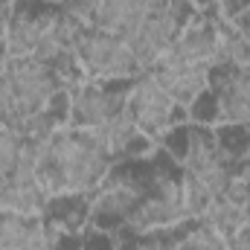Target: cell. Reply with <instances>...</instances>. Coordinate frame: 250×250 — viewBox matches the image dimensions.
I'll return each instance as SVG.
<instances>
[{
  "mask_svg": "<svg viewBox=\"0 0 250 250\" xmlns=\"http://www.w3.org/2000/svg\"><path fill=\"white\" fill-rule=\"evenodd\" d=\"M178 250H233V248L207 221H192L187 227V233H184V239H181V245H178Z\"/></svg>",
  "mask_w": 250,
  "mask_h": 250,
  "instance_id": "cell-17",
  "label": "cell"
},
{
  "mask_svg": "<svg viewBox=\"0 0 250 250\" xmlns=\"http://www.w3.org/2000/svg\"><path fill=\"white\" fill-rule=\"evenodd\" d=\"M146 187L148 184H140L131 175H114V169H111V175L90 195V215H87L90 227L99 233L128 227L134 209L140 207V201L146 195Z\"/></svg>",
  "mask_w": 250,
  "mask_h": 250,
  "instance_id": "cell-8",
  "label": "cell"
},
{
  "mask_svg": "<svg viewBox=\"0 0 250 250\" xmlns=\"http://www.w3.org/2000/svg\"><path fill=\"white\" fill-rule=\"evenodd\" d=\"M245 160L250 163V140H248V148H245Z\"/></svg>",
  "mask_w": 250,
  "mask_h": 250,
  "instance_id": "cell-20",
  "label": "cell"
},
{
  "mask_svg": "<svg viewBox=\"0 0 250 250\" xmlns=\"http://www.w3.org/2000/svg\"><path fill=\"white\" fill-rule=\"evenodd\" d=\"M215 128H250V70L215 67L209 79Z\"/></svg>",
  "mask_w": 250,
  "mask_h": 250,
  "instance_id": "cell-11",
  "label": "cell"
},
{
  "mask_svg": "<svg viewBox=\"0 0 250 250\" xmlns=\"http://www.w3.org/2000/svg\"><path fill=\"white\" fill-rule=\"evenodd\" d=\"M67 99V84L50 64L38 59H3L0 62V125L18 137L35 117Z\"/></svg>",
  "mask_w": 250,
  "mask_h": 250,
  "instance_id": "cell-2",
  "label": "cell"
},
{
  "mask_svg": "<svg viewBox=\"0 0 250 250\" xmlns=\"http://www.w3.org/2000/svg\"><path fill=\"white\" fill-rule=\"evenodd\" d=\"M76 62L84 79L102 84H131L146 73L125 38L93 29L90 23H84L76 38Z\"/></svg>",
  "mask_w": 250,
  "mask_h": 250,
  "instance_id": "cell-4",
  "label": "cell"
},
{
  "mask_svg": "<svg viewBox=\"0 0 250 250\" xmlns=\"http://www.w3.org/2000/svg\"><path fill=\"white\" fill-rule=\"evenodd\" d=\"M230 248L233 250H250V218L242 224V230L230 239Z\"/></svg>",
  "mask_w": 250,
  "mask_h": 250,
  "instance_id": "cell-19",
  "label": "cell"
},
{
  "mask_svg": "<svg viewBox=\"0 0 250 250\" xmlns=\"http://www.w3.org/2000/svg\"><path fill=\"white\" fill-rule=\"evenodd\" d=\"M47 239L44 215L0 209V250H41Z\"/></svg>",
  "mask_w": 250,
  "mask_h": 250,
  "instance_id": "cell-14",
  "label": "cell"
},
{
  "mask_svg": "<svg viewBox=\"0 0 250 250\" xmlns=\"http://www.w3.org/2000/svg\"><path fill=\"white\" fill-rule=\"evenodd\" d=\"M236 163H239V157H233L224 148L215 128L189 123L187 146L181 154V181L207 192L209 198H218L221 189L227 187Z\"/></svg>",
  "mask_w": 250,
  "mask_h": 250,
  "instance_id": "cell-3",
  "label": "cell"
},
{
  "mask_svg": "<svg viewBox=\"0 0 250 250\" xmlns=\"http://www.w3.org/2000/svg\"><path fill=\"white\" fill-rule=\"evenodd\" d=\"M53 12H56V6L47 9V12H26V9H18V3H15L12 18H9L6 32H3V47H0L3 59H29V56H35Z\"/></svg>",
  "mask_w": 250,
  "mask_h": 250,
  "instance_id": "cell-12",
  "label": "cell"
},
{
  "mask_svg": "<svg viewBox=\"0 0 250 250\" xmlns=\"http://www.w3.org/2000/svg\"><path fill=\"white\" fill-rule=\"evenodd\" d=\"M21 154H23V140L15 131L0 125V192L12 181V175L21 163Z\"/></svg>",
  "mask_w": 250,
  "mask_h": 250,
  "instance_id": "cell-18",
  "label": "cell"
},
{
  "mask_svg": "<svg viewBox=\"0 0 250 250\" xmlns=\"http://www.w3.org/2000/svg\"><path fill=\"white\" fill-rule=\"evenodd\" d=\"M250 218V204H242V201H233V198H224V195H218L212 204H209V209H207V215L201 218V221H207L209 227H215L227 242L242 230V224Z\"/></svg>",
  "mask_w": 250,
  "mask_h": 250,
  "instance_id": "cell-16",
  "label": "cell"
},
{
  "mask_svg": "<svg viewBox=\"0 0 250 250\" xmlns=\"http://www.w3.org/2000/svg\"><path fill=\"white\" fill-rule=\"evenodd\" d=\"M125 108L137 125V131L154 140L157 146L166 143L178 125H189V114L160 87V82L151 73H143L128 84Z\"/></svg>",
  "mask_w": 250,
  "mask_h": 250,
  "instance_id": "cell-6",
  "label": "cell"
},
{
  "mask_svg": "<svg viewBox=\"0 0 250 250\" xmlns=\"http://www.w3.org/2000/svg\"><path fill=\"white\" fill-rule=\"evenodd\" d=\"M192 221L184 207V189L181 178H172V172H157L148 178L146 195L140 207L134 209L128 230L131 233H154V230H169L178 224Z\"/></svg>",
  "mask_w": 250,
  "mask_h": 250,
  "instance_id": "cell-7",
  "label": "cell"
},
{
  "mask_svg": "<svg viewBox=\"0 0 250 250\" xmlns=\"http://www.w3.org/2000/svg\"><path fill=\"white\" fill-rule=\"evenodd\" d=\"M125 90H120L117 84H102L90 79L73 84L67 90V125L87 131L105 128L120 111H125Z\"/></svg>",
  "mask_w": 250,
  "mask_h": 250,
  "instance_id": "cell-9",
  "label": "cell"
},
{
  "mask_svg": "<svg viewBox=\"0 0 250 250\" xmlns=\"http://www.w3.org/2000/svg\"><path fill=\"white\" fill-rule=\"evenodd\" d=\"M195 6L192 0H157L140 21L137 26L128 32V47L134 50L140 67L148 73L154 64L160 62L169 47L175 44V38L181 35V29L195 18Z\"/></svg>",
  "mask_w": 250,
  "mask_h": 250,
  "instance_id": "cell-5",
  "label": "cell"
},
{
  "mask_svg": "<svg viewBox=\"0 0 250 250\" xmlns=\"http://www.w3.org/2000/svg\"><path fill=\"white\" fill-rule=\"evenodd\" d=\"M32 148H35V175L50 192V198L93 195L117 163L102 134L87 128L64 125L47 140L32 143Z\"/></svg>",
  "mask_w": 250,
  "mask_h": 250,
  "instance_id": "cell-1",
  "label": "cell"
},
{
  "mask_svg": "<svg viewBox=\"0 0 250 250\" xmlns=\"http://www.w3.org/2000/svg\"><path fill=\"white\" fill-rule=\"evenodd\" d=\"M154 3L157 0H99L90 26L102 29V32H111V35H120V38H128V32L137 26V21Z\"/></svg>",
  "mask_w": 250,
  "mask_h": 250,
  "instance_id": "cell-15",
  "label": "cell"
},
{
  "mask_svg": "<svg viewBox=\"0 0 250 250\" xmlns=\"http://www.w3.org/2000/svg\"><path fill=\"white\" fill-rule=\"evenodd\" d=\"M160 87L189 114V108L209 90L212 70H198V67H151L148 70Z\"/></svg>",
  "mask_w": 250,
  "mask_h": 250,
  "instance_id": "cell-13",
  "label": "cell"
},
{
  "mask_svg": "<svg viewBox=\"0 0 250 250\" xmlns=\"http://www.w3.org/2000/svg\"><path fill=\"white\" fill-rule=\"evenodd\" d=\"M218 18V15H215ZM215 18L212 15H195L169 53L154 67H198V70H215L218 67V35H215Z\"/></svg>",
  "mask_w": 250,
  "mask_h": 250,
  "instance_id": "cell-10",
  "label": "cell"
}]
</instances>
